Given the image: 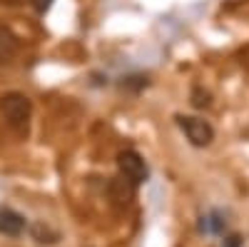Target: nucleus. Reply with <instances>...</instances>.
<instances>
[{"label":"nucleus","mask_w":249,"mask_h":247,"mask_svg":"<svg viewBox=\"0 0 249 247\" xmlns=\"http://www.w3.org/2000/svg\"><path fill=\"white\" fill-rule=\"evenodd\" d=\"M0 113H3L5 122H8L13 130L23 133V130L28 128L33 105H30V100H28L23 93H8V95L0 97Z\"/></svg>","instance_id":"nucleus-1"},{"label":"nucleus","mask_w":249,"mask_h":247,"mask_svg":"<svg viewBox=\"0 0 249 247\" xmlns=\"http://www.w3.org/2000/svg\"><path fill=\"white\" fill-rule=\"evenodd\" d=\"M177 122H179L182 133L187 135V140H190L195 148H207V145H210V142L214 140V130H212V125H210L207 120H202V117L179 115Z\"/></svg>","instance_id":"nucleus-2"},{"label":"nucleus","mask_w":249,"mask_h":247,"mask_svg":"<svg viewBox=\"0 0 249 247\" xmlns=\"http://www.w3.org/2000/svg\"><path fill=\"white\" fill-rule=\"evenodd\" d=\"M117 168H120V175L124 180H130L132 185H142L144 180H147V162H144V157L135 150H122L117 155Z\"/></svg>","instance_id":"nucleus-3"},{"label":"nucleus","mask_w":249,"mask_h":247,"mask_svg":"<svg viewBox=\"0 0 249 247\" xmlns=\"http://www.w3.org/2000/svg\"><path fill=\"white\" fill-rule=\"evenodd\" d=\"M107 195H110L115 208H127V205L135 200V185L130 180H124L122 175L112 177L110 185H107Z\"/></svg>","instance_id":"nucleus-4"},{"label":"nucleus","mask_w":249,"mask_h":247,"mask_svg":"<svg viewBox=\"0 0 249 247\" xmlns=\"http://www.w3.org/2000/svg\"><path fill=\"white\" fill-rule=\"evenodd\" d=\"M0 232L8 237H20L25 232V217L10 208H0Z\"/></svg>","instance_id":"nucleus-5"},{"label":"nucleus","mask_w":249,"mask_h":247,"mask_svg":"<svg viewBox=\"0 0 249 247\" xmlns=\"http://www.w3.org/2000/svg\"><path fill=\"white\" fill-rule=\"evenodd\" d=\"M15 53H18V38L8 28H0V63H8Z\"/></svg>","instance_id":"nucleus-6"},{"label":"nucleus","mask_w":249,"mask_h":247,"mask_svg":"<svg viewBox=\"0 0 249 247\" xmlns=\"http://www.w3.org/2000/svg\"><path fill=\"white\" fill-rule=\"evenodd\" d=\"M30 235H33V240L40 242V245H55V242L60 240V235H57L53 228H48L45 222H35L33 228H30Z\"/></svg>","instance_id":"nucleus-7"},{"label":"nucleus","mask_w":249,"mask_h":247,"mask_svg":"<svg viewBox=\"0 0 249 247\" xmlns=\"http://www.w3.org/2000/svg\"><path fill=\"white\" fill-rule=\"evenodd\" d=\"M202 230H204V232H212V235H219V232L224 230L222 215H219V212H212V215L202 217Z\"/></svg>","instance_id":"nucleus-8"},{"label":"nucleus","mask_w":249,"mask_h":247,"mask_svg":"<svg viewBox=\"0 0 249 247\" xmlns=\"http://www.w3.org/2000/svg\"><path fill=\"white\" fill-rule=\"evenodd\" d=\"M192 105L195 108H207V105H210V95H207V93H202L199 88L192 93Z\"/></svg>","instance_id":"nucleus-9"},{"label":"nucleus","mask_w":249,"mask_h":247,"mask_svg":"<svg viewBox=\"0 0 249 247\" xmlns=\"http://www.w3.org/2000/svg\"><path fill=\"white\" fill-rule=\"evenodd\" d=\"M50 5H53V0H33V8H35L37 13H48Z\"/></svg>","instance_id":"nucleus-10"},{"label":"nucleus","mask_w":249,"mask_h":247,"mask_svg":"<svg viewBox=\"0 0 249 247\" xmlns=\"http://www.w3.org/2000/svg\"><path fill=\"white\" fill-rule=\"evenodd\" d=\"M224 247H239V237H237V235L227 237V240H224Z\"/></svg>","instance_id":"nucleus-11"}]
</instances>
